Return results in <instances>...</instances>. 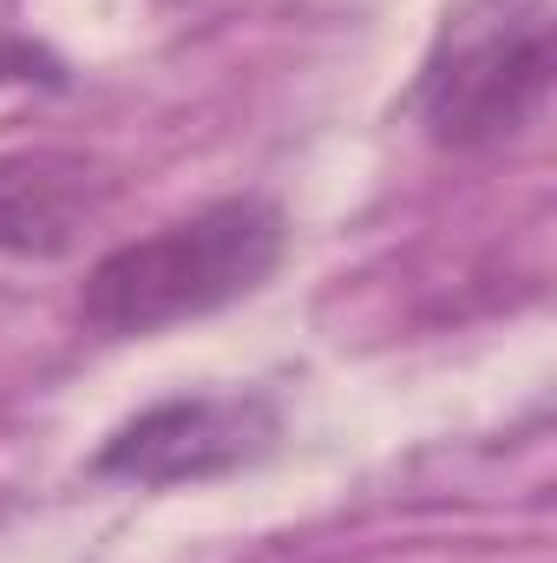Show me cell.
Listing matches in <instances>:
<instances>
[{"mask_svg": "<svg viewBox=\"0 0 557 563\" xmlns=\"http://www.w3.org/2000/svg\"><path fill=\"white\" fill-rule=\"evenodd\" d=\"M112 177L86 151L33 144L0 157V256L53 263L86 243V230L106 217Z\"/></svg>", "mask_w": 557, "mask_h": 563, "instance_id": "obj_4", "label": "cell"}, {"mask_svg": "<svg viewBox=\"0 0 557 563\" xmlns=\"http://www.w3.org/2000/svg\"><path fill=\"white\" fill-rule=\"evenodd\" d=\"M276 400H263V394H177V400H157L139 420L119 426L92 452V478H119V485H144V492L230 478V472L256 465L276 445Z\"/></svg>", "mask_w": 557, "mask_h": 563, "instance_id": "obj_3", "label": "cell"}, {"mask_svg": "<svg viewBox=\"0 0 557 563\" xmlns=\"http://www.w3.org/2000/svg\"><path fill=\"white\" fill-rule=\"evenodd\" d=\"M551 0H459L426 53L414 119L439 151H505L551 106Z\"/></svg>", "mask_w": 557, "mask_h": 563, "instance_id": "obj_2", "label": "cell"}, {"mask_svg": "<svg viewBox=\"0 0 557 563\" xmlns=\"http://www.w3.org/2000/svg\"><path fill=\"white\" fill-rule=\"evenodd\" d=\"M288 256V217L276 197H217L164 230L106 250L79 282V321L106 341L164 334L256 295Z\"/></svg>", "mask_w": 557, "mask_h": 563, "instance_id": "obj_1", "label": "cell"}]
</instances>
